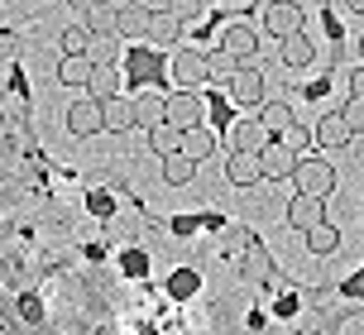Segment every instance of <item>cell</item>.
Returning <instances> with one entry per match:
<instances>
[{
	"mask_svg": "<svg viewBox=\"0 0 364 335\" xmlns=\"http://www.w3.org/2000/svg\"><path fill=\"white\" fill-rule=\"evenodd\" d=\"M206 115H211V101L201 92H173L168 96V120L178 125V130H197V125H206Z\"/></svg>",
	"mask_w": 364,
	"mask_h": 335,
	"instance_id": "1",
	"label": "cell"
},
{
	"mask_svg": "<svg viewBox=\"0 0 364 335\" xmlns=\"http://www.w3.org/2000/svg\"><path fill=\"white\" fill-rule=\"evenodd\" d=\"M297 192H311V197H331L336 187V168L326 158H297V172H292Z\"/></svg>",
	"mask_w": 364,
	"mask_h": 335,
	"instance_id": "2",
	"label": "cell"
},
{
	"mask_svg": "<svg viewBox=\"0 0 364 335\" xmlns=\"http://www.w3.org/2000/svg\"><path fill=\"white\" fill-rule=\"evenodd\" d=\"M211 57L197 53V48H178V57H173V82H182L187 92H201V82H211Z\"/></svg>",
	"mask_w": 364,
	"mask_h": 335,
	"instance_id": "3",
	"label": "cell"
},
{
	"mask_svg": "<svg viewBox=\"0 0 364 335\" xmlns=\"http://www.w3.org/2000/svg\"><path fill=\"white\" fill-rule=\"evenodd\" d=\"M321 221H326V197L297 192V197L288 202V225H292V230H302V235H307V230H316Z\"/></svg>",
	"mask_w": 364,
	"mask_h": 335,
	"instance_id": "4",
	"label": "cell"
},
{
	"mask_svg": "<svg viewBox=\"0 0 364 335\" xmlns=\"http://www.w3.org/2000/svg\"><path fill=\"white\" fill-rule=\"evenodd\" d=\"M68 130L82 134V139H91L96 130H106V111H101V101H96V96H82V101L68 106Z\"/></svg>",
	"mask_w": 364,
	"mask_h": 335,
	"instance_id": "5",
	"label": "cell"
},
{
	"mask_svg": "<svg viewBox=\"0 0 364 335\" xmlns=\"http://www.w3.org/2000/svg\"><path fill=\"white\" fill-rule=\"evenodd\" d=\"M264 29L273 38H288L302 29V5H292V0H269L264 5Z\"/></svg>",
	"mask_w": 364,
	"mask_h": 335,
	"instance_id": "6",
	"label": "cell"
},
{
	"mask_svg": "<svg viewBox=\"0 0 364 335\" xmlns=\"http://www.w3.org/2000/svg\"><path fill=\"white\" fill-rule=\"evenodd\" d=\"M225 92H230L235 106H264V77H259L255 67H245V62H240L235 77L225 82Z\"/></svg>",
	"mask_w": 364,
	"mask_h": 335,
	"instance_id": "7",
	"label": "cell"
},
{
	"mask_svg": "<svg viewBox=\"0 0 364 335\" xmlns=\"http://www.w3.org/2000/svg\"><path fill=\"white\" fill-rule=\"evenodd\" d=\"M297 158H302V153H292L283 139H269V144H264V153H259V163H264V177H273V182L292 177V172H297Z\"/></svg>",
	"mask_w": 364,
	"mask_h": 335,
	"instance_id": "8",
	"label": "cell"
},
{
	"mask_svg": "<svg viewBox=\"0 0 364 335\" xmlns=\"http://www.w3.org/2000/svg\"><path fill=\"white\" fill-rule=\"evenodd\" d=\"M269 139H273V130L264 120H235V125H230V149L235 153H264Z\"/></svg>",
	"mask_w": 364,
	"mask_h": 335,
	"instance_id": "9",
	"label": "cell"
},
{
	"mask_svg": "<svg viewBox=\"0 0 364 335\" xmlns=\"http://www.w3.org/2000/svg\"><path fill=\"white\" fill-rule=\"evenodd\" d=\"M225 182H230V187L264 182V163H259V153H235V149H230V158H225Z\"/></svg>",
	"mask_w": 364,
	"mask_h": 335,
	"instance_id": "10",
	"label": "cell"
},
{
	"mask_svg": "<svg viewBox=\"0 0 364 335\" xmlns=\"http://www.w3.org/2000/svg\"><path fill=\"white\" fill-rule=\"evenodd\" d=\"M182 24H187V19L182 15H173V10H168V5H154V19H149V43H159V48H164V43H178L182 38Z\"/></svg>",
	"mask_w": 364,
	"mask_h": 335,
	"instance_id": "11",
	"label": "cell"
},
{
	"mask_svg": "<svg viewBox=\"0 0 364 335\" xmlns=\"http://www.w3.org/2000/svg\"><path fill=\"white\" fill-rule=\"evenodd\" d=\"M350 120H346V111H326L321 120H316V144L321 149H341V144H350Z\"/></svg>",
	"mask_w": 364,
	"mask_h": 335,
	"instance_id": "12",
	"label": "cell"
},
{
	"mask_svg": "<svg viewBox=\"0 0 364 335\" xmlns=\"http://www.w3.org/2000/svg\"><path fill=\"white\" fill-rule=\"evenodd\" d=\"M91 72H96L91 53H63V62H58V82L63 87H87Z\"/></svg>",
	"mask_w": 364,
	"mask_h": 335,
	"instance_id": "13",
	"label": "cell"
},
{
	"mask_svg": "<svg viewBox=\"0 0 364 335\" xmlns=\"http://www.w3.org/2000/svg\"><path fill=\"white\" fill-rule=\"evenodd\" d=\"M220 48H225V53H235L240 62H250V57H255V29H250V24H225V29H220Z\"/></svg>",
	"mask_w": 364,
	"mask_h": 335,
	"instance_id": "14",
	"label": "cell"
},
{
	"mask_svg": "<svg viewBox=\"0 0 364 335\" xmlns=\"http://www.w3.org/2000/svg\"><path fill=\"white\" fill-rule=\"evenodd\" d=\"M159 120H168V96H159V92H139V96H134V125L154 130Z\"/></svg>",
	"mask_w": 364,
	"mask_h": 335,
	"instance_id": "15",
	"label": "cell"
},
{
	"mask_svg": "<svg viewBox=\"0 0 364 335\" xmlns=\"http://www.w3.org/2000/svg\"><path fill=\"white\" fill-rule=\"evenodd\" d=\"M269 273H273V259H269V249L250 235L245 240V278L250 282H269Z\"/></svg>",
	"mask_w": 364,
	"mask_h": 335,
	"instance_id": "16",
	"label": "cell"
},
{
	"mask_svg": "<svg viewBox=\"0 0 364 335\" xmlns=\"http://www.w3.org/2000/svg\"><path fill=\"white\" fill-rule=\"evenodd\" d=\"M197 163H201V158H192L187 149L168 153V158H164V182H168V187H182V182H192V177H197Z\"/></svg>",
	"mask_w": 364,
	"mask_h": 335,
	"instance_id": "17",
	"label": "cell"
},
{
	"mask_svg": "<svg viewBox=\"0 0 364 335\" xmlns=\"http://www.w3.org/2000/svg\"><path fill=\"white\" fill-rule=\"evenodd\" d=\"M149 19H154L149 0H125L120 5V34H149Z\"/></svg>",
	"mask_w": 364,
	"mask_h": 335,
	"instance_id": "18",
	"label": "cell"
},
{
	"mask_svg": "<svg viewBox=\"0 0 364 335\" xmlns=\"http://www.w3.org/2000/svg\"><path fill=\"white\" fill-rule=\"evenodd\" d=\"M182 134H187V130H178L173 120H159V125L149 130V149L159 153V158H168V153H178V149H182Z\"/></svg>",
	"mask_w": 364,
	"mask_h": 335,
	"instance_id": "19",
	"label": "cell"
},
{
	"mask_svg": "<svg viewBox=\"0 0 364 335\" xmlns=\"http://www.w3.org/2000/svg\"><path fill=\"white\" fill-rule=\"evenodd\" d=\"M120 82H125V77H120V67H115V62H110V67H96V72H91V82H87V96L110 101V96H120Z\"/></svg>",
	"mask_w": 364,
	"mask_h": 335,
	"instance_id": "20",
	"label": "cell"
},
{
	"mask_svg": "<svg viewBox=\"0 0 364 335\" xmlns=\"http://www.w3.org/2000/svg\"><path fill=\"white\" fill-rule=\"evenodd\" d=\"M311 57H316V43H311L302 29L283 38V62H288V67H311Z\"/></svg>",
	"mask_w": 364,
	"mask_h": 335,
	"instance_id": "21",
	"label": "cell"
},
{
	"mask_svg": "<svg viewBox=\"0 0 364 335\" xmlns=\"http://www.w3.org/2000/svg\"><path fill=\"white\" fill-rule=\"evenodd\" d=\"M101 111H106V130L120 134L134 125V101H120V96H110V101H101Z\"/></svg>",
	"mask_w": 364,
	"mask_h": 335,
	"instance_id": "22",
	"label": "cell"
},
{
	"mask_svg": "<svg viewBox=\"0 0 364 335\" xmlns=\"http://www.w3.org/2000/svg\"><path fill=\"white\" fill-rule=\"evenodd\" d=\"M87 24L96 34H120V5H106V0H96L87 10Z\"/></svg>",
	"mask_w": 364,
	"mask_h": 335,
	"instance_id": "23",
	"label": "cell"
},
{
	"mask_svg": "<svg viewBox=\"0 0 364 335\" xmlns=\"http://www.w3.org/2000/svg\"><path fill=\"white\" fill-rule=\"evenodd\" d=\"M182 149L192 153V158H211V153H216V134H211V125L187 130V134H182Z\"/></svg>",
	"mask_w": 364,
	"mask_h": 335,
	"instance_id": "24",
	"label": "cell"
},
{
	"mask_svg": "<svg viewBox=\"0 0 364 335\" xmlns=\"http://www.w3.org/2000/svg\"><path fill=\"white\" fill-rule=\"evenodd\" d=\"M259 120H264V125L273 130V139H278V134L292 125V106H288V101H273V106L264 101V106H259Z\"/></svg>",
	"mask_w": 364,
	"mask_h": 335,
	"instance_id": "25",
	"label": "cell"
},
{
	"mask_svg": "<svg viewBox=\"0 0 364 335\" xmlns=\"http://www.w3.org/2000/svg\"><path fill=\"white\" fill-rule=\"evenodd\" d=\"M159 72H164V62L149 53V48H139V53L129 57V77L134 82H159Z\"/></svg>",
	"mask_w": 364,
	"mask_h": 335,
	"instance_id": "26",
	"label": "cell"
},
{
	"mask_svg": "<svg viewBox=\"0 0 364 335\" xmlns=\"http://www.w3.org/2000/svg\"><path fill=\"white\" fill-rule=\"evenodd\" d=\"M336 244H341V230L336 225H316V230H307V249L311 254H336Z\"/></svg>",
	"mask_w": 364,
	"mask_h": 335,
	"instance_id": "27",
	"label": "cell"
},
{
	"mask_svg": "<svg viewBox=\"0 0 364 335\" xmlns=\"http://www.w3.org/2000/svg\"><path fill=\"white\" fill-rule=\"evenodd\" d=\"M91 43H96V29H91V24H73V29H63V53H87Z\"/></svg>",
	"mask_w": 364,
	"mask_h": 335,
	"instance_id": "28",
	"label": "cell"
},
{
	"mask_svg": "<svg viewBox=\"0 0 364 335\" xmlns=\"http://www.w3.org/2000/svg\"><path fill=\"white\" fill-rule=\"evenodd\" d=\"M115 38H120V34H96V43L87 48L96 67H110V62H115V53H120V43H115Z\"/></svg>",
	"mask_w": 364,
	"mask_h": 335,
	"instance_id": "29",
	"label": "cell"
},
{
	"mask_svg": "<svg viewBox=\"0 0 364 335\" xmlns=\"http://www.w3.org/2000/svg\"><path fill=\"white\" fill-rule=\"evenodd\" d=\"M278 139H283V144H288L292 153H302V149L311 144V130H307V125H297V120H292V125H288L283 134H278Z\"/></svg>",
	"mask_w": 364,
	"mask_h": 335,
	"instance_id": "30",
	"label": "cell"
},
{
	"mask_svg": "<svg viewBox=\"0 0 364 335\" xmlns=\"http://www.w3.org/2000/svg\"><path fill=\"white\" fill-rule=\"evenodd\" d=\"M164 5L173 10V15H182L187 24H197V19L206 15V5H201V0H164Z\"/></svg>",
	"mask_w": 364,
	"mask_h": 335,
	"instance_id": "31",
	"label": "cell"
},
{
	"mask_svg": "<svg viewBox=\"0 0 364 335\" xmlns=\"http://www.w3.org/2000/svg\"><path fill=\"white\" fill-rule=\"evenodd\" d=\"M235 67H240V57H235V53H225V48H216V53H211V72L235 77Z\"/></svg>",
	"mask_w": 364,
	"mask_h": 335,
	"instance_id": "32",
	"label": "cell"
},
{
	"mask_svg": "<svg viewBox=\"0 0 364 335\" xmlns=\"http://www.w3.org/2000/svg\"><path fill=\"white\" fill-rule=\"evenodd\" d=\"M346 120H350V130L364 134V96H350L346 101Z\"/></svg>",
	"mask_w": 364,
	"mask_h": 335,
	"instance_id": "33",
	"label": "cell"
},
{
	"mask_svg": "<svg viewBox=\"0 0 364 335\" xmlns=\"http://www.w3.org/2000/svg\"><path fill=\"white\" fill-rule=\"evenodd\" d=\"M19 317L29 321V326H34V321H43V302H38L34 292H24V297H19Z\"/></svg>",
	"mask_w": 364,
	"mask_h": 335,
	"instance_id": "34",
	"label": "cell"
},
{
	"mask_svg": "<svg viewBox=\"0 0 364 335\" xmlns=\"http://www.w3.org/2000/svg\"><path fill=\"white\" fill-rule=\"evenodd\" d=\"M211 120H220V125H235V115H230V106H225L220 96H211Z\"/></svg>",
	"mask_w": 364,
	"mask_h": 335,
	"instance_id": "35",
	"label": "cell"
},
{
	"mask_svg": "<svg viewBox=\"0 0 364 335\" xmlns=\"http://www.w3.org/2000/svg\"><path fill=\"white\" fill-rule=\"evenodd\" d=\"M91 211H96V216H110V211H115V202H110V197H106V192H91Z\"/></svg>",
	"mask_w": 364,
	"mask_h": 335,
	"instance_id": "36",
	"label": "cell"
},
{
	"mask_svg": "<svg viewBox=\"0 0 364 335\" xmlns=\"http://www.w3.org/2000/svg\"><path fill=\"white\" fill-rule=\"evenodd\" d=\"M192 287H197V278H192V273H178V278H173V292H178V297H187Z\"/></svg>",
	"mask_w": 364,
	"mask_h": 335,
	"instance_id": "37",
	"label": "cell"
},
{
	"mask_svg": "<svg viewBox=\"0 0 364 335\" xmlns=\"http://www.w3.org/2000/svg\"><path fill=\"white\" fill-rule=\"evenodd\" d=\"M350 96H364V67H355V72H350Z\"/></svg>",
	"mask_w": 364,
	"mask_h": 335,
	"instance_id": "38",
	"label": "cell"
},
{
	"mask_svg": "<svg viewBox=\"0 0 364 335\" xmlns=\"http://www.w3.org/2000/svg\"><path fill=\"white\" fill-rule=\"evenodd\" d=\"M125 268H129V273H144V254H134V249H129V254H125Z\"/></svg>",
	"mask_w": 364,
	"mask_h": 335,
	"instance_id": "39",
	"label": "cell"
},
{
	"mask_svg": "<svg viewBox=\"0 0 364 335\" xmlns=\"http://www.w3.org/2000/svg\"><path fill=\"white\" fill-rule=\"evenodd\" d=\"M173 230H178V235H192V230H197V221H192V216H178V221H173Z\"/></svg>",
	"mask_w": 364,
	"mask_h": 335,
	"instance_id": "40",
	"label": "cell"
},
{
	"mask_svg": "<svg viewBox=\"0 0 364 335\" xmlns=\"http://www.w3.org/2000/svg\"><path fill=\"white\" fill-rule=\"evenodd\" d=\"M346 292H350V297H364V273H355V278L346 282Z\"/></svg>",
	"mask_w": 364,
	"mask_h": 335,
	"instance_id": "41",
	"label": "cell"
},
{
	"mask_svg": "<svg viewBox=\"0 0 364 335\" xmlns=\"http://www.w3.org/2000/svg\"><path fill=\"white\" fill-rule=\"evenodd\" d=\"M346 10H355V15H364V0H346Z\"/></svg>",
	"mask_w": 364,
	"mask_h": 335,
	"instance_id": "42",
	"label": "cell"
},
{
	"mask_svg": "<svg viewBox=\"0 0 364 335\" xmlns=\"http://www.w3.org/2000/svg\"><path fill=\"white\" fill-rule=\"evenodd\" d=\"M68 5H77V10H91V5H96V0H68Z\"/></svg>",
	"mask_w": 364,
	"mask_h": 335,
	"instance_id": "43",
	"label": "cell"
},
{
	"mask_svg": "<svg viewBox=\"0 0 364 335\" xmlns=\"http://www.w3.org/2000/svg\"><path fill=\"white\" fill-rule=\"evenodd\" d=\"M220 5H235V0H220Z\"/></svg>",
	"mask_w": 364,
	"mask_h": 335,
	"instance_id": "44",
	"label": "cell"
},
{
	"mask_svg": "<svg viewBox=\"0 0 364 335\" xmlns=\"http://www.w3.org/2000/svg\"><path fill=\"white\" fill-rule=\"evenodd\" d=\"M360 53H364V38H360Z\"/></svg>",
	"mask_w": 364,
	"mask_h": 335,
	"instance_id": "45",
	"label": "cell"
}]
</instances>
